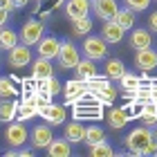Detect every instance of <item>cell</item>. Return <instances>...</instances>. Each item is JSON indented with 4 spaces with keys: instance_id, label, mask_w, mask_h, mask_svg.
Here are the masks:
<instances>
[{
    "instance_id": "cell-23",
    "label": "cell",
    "mask_w": 157,
    "mask_h": 157,
    "mask_svg": "<svg viewBox=\"0 0 157 157\" xmlns=\"http://www.w3.org/2000/svg\"><path fill=\"white\" fill-rule=\"evenodd\" d=\"M103 70H105V76H108L110 81H119L126 72V65H124V61H119V59H108Z\"/></svg>"
},
{
    "instance_id": "cell-20",
    "label": "cell",
    "mask_w": 157,
    "mask_h": 157,
    "mask_svg": "<svg viewBox=\"0 0 157 157\" xmlns=\"http://www.w3.org/2000/svg\"><path fill=\"white\" fill-rule=\"evenodd\" d=\"M18 115V101L16 99H0V121L9 124Z\"/></svg>"
},
{
    "instance_id": "cell-39",
    "label": "cell",
    "mask_w": 157,
    "mask_h": 157,
    "mask_svg": "<svg viewBox=\"0 0 157 157\" xmlns=\"http://www.w3.org/2000/svg\"><path fill=\"white\" fill-rule=\"evenodd\" d=\"M148 99L157 103V85H153V88H148Z\"/></svg>"
},
{
    "instance_id": "cell-6",
    "label": "cell",
    "mask_w": 157,
    "mask_h": 157,
    "mask_svg": "<svg viewBox=\"0 0 157 157\" xmlns=\"http://www.w3.org/2000/svg\"><path fill=\"white\" fill-rule=\"evenodd\" d=\"M7 63H9V67L13 70H23L32 63V47L29 45H23V43H18V45H13L9 49V56H7Z\"/></svg>"
},
{
    "instance_id": "cell-22",
    "label": "cell",
    "mask_w": 157,
    "mask_h": 157,
    "mask_svg": "<svg viewBox=\"0 0 157 157\" xmlns=\"http://www.w3.org/2000/svg\"><path fill=\"white\" fill-rule=\"evenodd\" d=\"M139 119H141V124H144V126L153 128V126L157 124V103H155V101H151V99H148L146 103H141Z\"/></svg>"
},
{
    "instance_id": "cell-17",
    "label": "cell",
    "mask_w": 157,
    "mask_h": 157,
    "mask_svg": "<svg viewBox=\"0 0 157 157\" xmlns=\"http://www.w3.org/2000/svg\"><path fill=\"white\" fill-rule=\"evenodd\" d=\"M32 76L36 78V81H43V78H47V76H52L54 74V67H52V61H47V59H38L34 61L32 59Z\"/></svg>"
},
{
    "instance_id": "cell-37",
    "label": "cell",
    "mask_w": 157,
    "mask_h": 157,
    "mask_svg": "<svg viewBox=\"0 0 157 157\" xmlns=\"http://www.w3.org/2000/svg\"><path fill=\"white\" fill-rule=\"evenodd\" d=\"M11 2H13V9H25L29 5V0H11Z\"/></svg>"
},
{
    "instance_id": "cell-25",
    "label": "cell",
    "mask_w": 157,
    "mask_h": 157,
    "mask_svg": "<svg viewBox=\"0 0 157 157\" xmlns=\"http://www.w3.org/2000/svg\"><path fill=\"white\" fill-rule=\"evenodd\" d=\"M128 119H130V115H128V110L126 108H112L108 112V121H110V126L112 128H117V130H121L126 124H128Z\"/></svg>"
},
{
    "instance_id": "cell-28",
    "label": "cell",
    "mask_w": 157,
    "mask_h": 157,
    "mask_svg": "<svg viewBox=\"0 0 157 157\" xmlns=\"http://www.w3.org/2000/svg\"><path fill=\"white\" fill-rule=\"evenodd\" d=\"M70 23H72V32L76 36H85V34L92 32V18L90 16H81L76 20H70Z\"/></svg>"
},
{
    "instance_id": "cell-13",
    "label": "cell",
    "mask_w": 157,
    "mask_h": 157,
    "mask_svg": "<svg viewBox=\"0 0 157 157\" xmlns=\"http://www.w3.org/2000/svg\"><path fill=\"white\" fill-rule=\"evenodd\" d=\"M124 34L126 29L119 27L115 20H103V27H101V38L108 43V45H117V43L124 40Z\"/></svg>"
},
{
    "instance_id": "cell-12",
    "label": "cell",
    "mask_w": 157,
    "mask_h": 157,
    "mask_svg": "<svg viewBox=\"0 0 157 157\" xmlns=\"http://www.w3.org/2000/svg\"><path fill=\"white\" fill-rule=\"evenodd\" d=\"M135 67L141 70V72H151V70L157 67V52L151 47L137 49V56H135Z\"/></svg>"
},
{
    "instance_id": "cell-5",
    "label": "cell",
    "mask_w": 157,
    "mask_h": 157,
    "mask_svg": "<svg viewBox=\"0 0 157 157\" xmlns=\"http://www.w3.org/2000/svg\"><path fill=\"white\" fill-rule=\"evenodd\" d=\"M27 128L23 121H18V119H13L9 121V126H7V130H5V139H7V144H9L11 148H20V146H25L27 144Z\"/></svg>"
},
{
    "instance_id": "cell-4",
    "label": "cell",
    "mask_w": 157,
    "mask_h": 157,
    "mask_svg": "<svg viewBox=\"0 0 157 157\" xmlns=\"http://www.w3.org/2000/svg\"><path fill=\"white\" fill-rule=\"evenodd\" d=\"M148 141H151V128L148 126H139V128H135V130L128 132L126 146H128V151H130L132 155H144V148H146Z\"/></svg>"
},
{
    "instance_id": "cell-3",
    "label": "cell",
    "mask_w": 157,
    "mask_h": 157,
    "mask_svg": "<svg viewBox=\"0 0 157 157\" xmlns=\"http://www.w3.org/2000/svg\"><path fill=\"white\" fill-rule=\"evenodd\" d=\"M43 34H45V23L43 20H36V18H29L27 23L23 25V29L18 32V38L23 45H36V43L43 38Z\"/></svg>"
},
{
    "instance_id": "cell-43",
    "label": "cell",
    "mask_w": 157,
    "mask_h": 157,
    "mask_svg": "<svg viewBox=\"0 0 157 157\" xmlns=\"http://www.w3.org/2000/svg\"><path fill=\"white\" fill-rule=\"evenodd\" d=\"M59 2H61V0H59Z\"/></svg>"
},
{
    "instance_id": "cell-36",
    "label": "cell",
    "mask_w": 157,
    "mask_h": 157,
    "mask_svg": "<svg viewBox=\"0 0 157 157\" xmlns=\"http://www.w3.org/2000/svg\"><path fill=\"white\" fill-rule=\"evenodd\" d=\"M7 20H9V11L0 7V27H5V25H7Z\"/></svg>"
},
{
    "instance_id": "cell-31",
    "label": "cell",
    "mask_w": 157,
    "mask_h": 157,
    "mask_svg": "<svg viewBox=\"0 0 157 157\" xmlns=\"http://www.w3.org/2000/svg\"><path fill=\"white\" fill-rule=\"evenodd\" d=\"M90 155L92 157H110V155H115V148L103 139V141H99V144L90 146Z\"/></svg>"
},
{
    "instance_id": "cell-26",
    "label": "cell",
    "mask_w": 157,
    "mask_h": 157,
    "mask_svg": "<svg viewBox=\"0 0 157 157\" xmlns=\"http://www.w3.org/2000/svg\"><path fill=\"white\" fill-rule=\"evenodd\" d=\"M103 139H105V132H103L101 126H88L85 128V137H83L85 146H94V144H99V141H103Z\"/></svg>"
},
{
    "instance_id": "cell-24",
    "label": "cell",
    "mask_w": 157,
    "mask_h": 157,
    "mask_svg": "<svg viewBox=\"0 0 157 157\" xmlns=\"http://www.w3.org/2000/svg\"><path fill=\"white\" fill-rule=\"evenodd\" d=\"M20 38H18V32L9 29V27H0V49L9 52L13 45H18Z\"/></svg>"
},
{
    "instance_id": "cell-19",
    "label": "cell",
    "mask_w": 157,
    "mask_h": 157,
    "mask_svg": "<svg viewBox=\"0 0 157 157\" xmlns=\"http://www.w3.org/2000/svg\"><path fill=\"white\" fill-rule=\"evenodd\" d=\"M74 72H76V78H83V81H90V78H94L99 72H97V61H90V59H83L76 63V67H74Z\"/></svg>"
},
{
    "instance_id": "cell-8",
    "label": "cell",
    "mask_w": 157,
    "mask_h": 157,
    "mask_svg": "<svg viewBox=\"0 0 157 157\" xmlns=\"http://www.w3.org/2000/svg\"><path fill=\"white\" fill-rule=\"evenodd\" d=\"M40 117L45 124L49 126H63L67 119V110H65V103H54L49 101L45 110H40Z\"/></svg>"
},
{
    "instance_id": "cell-15",
    "label": "cell",
    "mask_w": 157,
    "mask_h": 157,
    "mask_svg": "<svg viewBox=\"0 0 157 157\" xmlns=\"http://www.w3.org/2000/svg\"><path fill=\"white\" fill-rule=\"evenodd\" d=\"M90 13V0H67L65 2V16L70 20H76Z\"/></svg>"
},
{
    "instance_id": "cell-14",
    "label": "cell",
    "mask_w": 157,
    "mask_h": 157,
    "mask_svg": "<svg viewBox=\"0 0 157 157\" xmlns=\"http://www.w3.org/2000/svg\"><path fill=\"white\" fill-rule=\"evenodd\" d=\"M153 45V34L151 29H144V27H132L130 29V47L132 49H144Z\"/></svg>"
},
{
    "instance_id": "cell-34",
    "label": "cell",
    "mask_w": 157,
    "mask_h": 157,
    "mask_svg": "<svg viewBox=\"0 0 157 157\" xmlns=\"http://www.w3.org/2000/svg\"><path fill=\"white\" fill-rule=\"evenodd\" d=\"M99 115H101V112L92 110L90 105H88V108H85V105H83V108H74V117L76 119H81V117H99Z\"/></svg>"
},
{
    "instance_id": "cell-27",
    "label": "cell",
    "mask_w": 157,
    "mask_h": 157,
    "mask_svg": "<svg viewBox=\"0 0 157 157\" xmlns=\"http://www.w3.org/2000/svg\"><path fill=\"white\" fill-rule=\"evenodd\" d=\"M36 115H38V110H36V105H34L32 97L25 99L23 103H18V115H16L18 121H27V119H32V117H36Z\"/></svg>"
},
{
    "instance_id": "cell-10",
    "label": "cell",
    "mask_w": 157,
    "mask_h": 157,
    "mask_svg": "<svg viewBox=\"0 0 157 157\" xmlns=\"http://www.w3.org/2000/svg\"><path fill=\"white\" fill-rule=\"evenodd\" d=\"M59 47H61V40L56 36H45V34H43V38L36 43V54L40 56V59L54 61L56 54H59Z\"/></svg>"
},
{
    "instance_id": "cell-21",
    "label": "cell",
    "mask_w": 157,
    "mask_h": 157,
    "mask_svg": "<svg viewBox=\"0 0 157 157\" xmlns=\"http://www.w3.org/2000/svg\"><path fill=\"white\" fill-rule=\"evenodd\" d=\"M112 20H115L119 27H124L126 32H130L135 27V23H137V13H135L132 9H128V7H124V9H117V13H115Z\"/></svg>"
},
{
    "instance_id": "cell-30",
    "label": "cell",
    "mask_w": 157,
    "mask_h": 157,
    "mask_svg": "<svg viewBox=\"0 0 157 157\" xmlns=\"http://www.w3.org/2000/svg\"><path fill=\"white\" fill-rule=\"evenodd\" d=\"M18 88L13 85V81L9 76H0V99H13Z\"/></svg>"
},
{
    "instance_id": "cell-32",
    "label": "cell",
    "mask_w": 157,
    "mask_h": 157,
    "mask_svg": "<svg viewBox=\"0 0 157 157\" xmlns=\"http://www.w3.org/2000/svg\"><path fill=\"white\" fill-rule=\"evenodd\" d=\"M119 83H121V88L128 90V92H135V90L139 88V78H137V74H128V72H124V76L119 78Z\"/></svg>"
},
{
    "instance_id": "cell-2",
    "label": "cell",
    "mask_w": 157,
    "mask_h": 157,
    "mask_svg": "<svg viewBox=\"0 0 157 157\" xmlns=\"http://www.w3.org/2000/svg\"><path fill=\"white\" fill-rule=\"evenodd\" d=\"M81 52L90 61H103V59H108V43L101 36H85L83 45H81Z\"/></svg>"
},
{
    "instance_id": "cell-42",
    "label": "cell",
    "mask_w": 157,
    "mask_h": 157,
    "mask_svg": "<svg viewBox=\"0 0 157 157\" xmlns=\"http://www.w3.org/2000/svg\"><path fill=\"white\" fill-rule=\"evenodd\" d=\"M36 2H43V0H36Z\"/></svg>"
},
{
    "instance_id": "cell-38",
    "label": "cell",
    "mask_w": 157,
    "mask_h": 157,
    "mask_svg": "<svg viewBox=\"0 0 157 157\" xmlns=\"http://www.w3.org/2000/svg\"><path fill=\"white\" fill-rule=\"evenodd\" d=\"M32 155H34L32 148H23V146L18 148V157H32Z\"/></svg>"
},
{
    "instance_id": "cell-41",
    "label": "cell",
    "mask_w": 157,
    "mask_h": 157,
    "mask_svg": "<svg viewBox=\"0 0 157 157\" xmlns=\"http://www.w3.org/2000/svg\"><path fill=\"white\" fill-rule=\"evenodd\" d=\"M151 137H153V141L157 144V126H153V128H151Z\"/></svg>"
},
{
    "instance_id": "cell-1",
    "label": "cell",
    "mask_w": 157,
    "mask_h": 157,
    "mask_svg": "<svg viewBox=\"0 0 157 157\" xmlns=\"http://www.w3.org/2000/svg\"><path fill=\"white\" fill-rule=\"evenodd\" d=\"M81 61V49H78L72 40H61L59 54H56V63L61 70H74L76 63Z\"/></svg>"
},
{
    "instance_id": "cell-40",
    "label": "cell",
    "mask_w": 157,
    "mask_h": 157,
    "mask_svg": "<svg viewBox=\"0 0 157 157\" xmlns=\"http://www.w3.org/2000/svg\"><path fill=\"white\" fill-rule=\"evenodd\" d=\"M0 7L7 9V11H13V2H11V0H0Z\"/></svg>"
},
{
    "instance_id": "cell-18",
    "label": "cell",
    "mask_w": 157,
    "mask_h": 157,
    "mask_svg": "<svg viewBox=\"0 0 157 157\" xmlns=\"http://www.w3.org/2000/svg\"><path fill=\"white\" fill-rule=\"evenodd\" d=\"M70 144H83V137H85V126L81 124V121H70V124H65V135H63Z\"/></svg>"
},
{
    "instance_id": "cell-33",
    "label": "cell",
    "mask_w": 157,
    "mask_h": 157,
    "mask_svg": "<svg viewBox=\"0 0 157 157\" xmlns=\"http://www.w3.org/2000/svg\"><path fill=\"white\" fill-rule=\"evenodd\" d=\"M153 0H126V7L128 9H132L135 13H141V11H146L148 7H151Z\"/></svg>"
},
{
    "instance_id": "cell-29",
    "label": "cell",
    "mask_w": 157,
    "mask_h": 157,
    "mask_svg": "<svg viewBox=\"0 0 157 157\" xmlns=\"http://www.w3.org/2000/svg\"><path fill=\"white\" fill-rule=\"evenodd\" d=\"M40 90H45V92H49L52 97H56V94H61L63 83L52 74V76H47V78H43V81H40Z\"/></svg>"
},
{
    "instance_id": "cell-11",
    "label": "cell",
    "mask_w": 157,
    "mask_h": 157,
    "mask_svg": "<svg viewBox=\"0 0 157 157\" xmlns=\"http://www.w3.org/2000/svg\"><path fill=\"white\" fill-rule=\"evenodd\" d=\"M117 2L115 0H92L90 2V11L94 13L99 20H112L117 13Z\"/></svg>"
},
{
    "instance_id": "cell-7",
    "label": "cell",
    "mask_w": 157,
    "mask_h": 157,
    "mask_svg": "<svg viewBox=\"0 0 157 157\" xmlns=\"http://www.w3.org/2000/svg\"><path fill=\"white\" fill-rule=\"evenodd\" d=\"M63 94H65V103H76V101H83V97L88 94V83L83 81V78H72V81H67L63 85Z\"/></svg>"
},
{
    "instance_id": "cell-16",
    "label": "cell",
    "mask_w": 157,
    "mask_h": 157,
    "mask_svg": "<svg viewBox=\"0 0 157 157\" xmlns=\"http://www.w3.org/2000/svg\"><path fill=\"white\" fill-rule=\"evenodd\" d=\"M45 153L49 157H67L70 153H72V146H70V141L65 137H54L52 141L47 144Z\"/></svg>"
},
{
    "instance_id": "cell-9",
    "label": "cell",
    "mask_w": 157,
    "mask_h": 157,
    "mask_svg": "<svg viewBox=\"0 0 157 157\" xmlns=\"http://www.w3.org/2000/svg\"><path fill=\"white\" fill-rule=\"evenodd\" d=\"M52 139H54V132H52V126H47V124H36L29 132V141L36 151H45Z\"/></svg>"
},
{
    "instance_id": "cell-35",
    "label": "cell",
    "mask_w": 157,
    "mask_h": 157,
    "mask_svg": "<svg viewBox=\"0 0 157 157\" xmlns=\"http://www.w3.org/2000/svg\"><path fill=\"white\" fill-rule=\"evenodd\" d=\"M148 29L157 34V11H153L151 16H148Z\"/></svg>"
}]
</instances>
